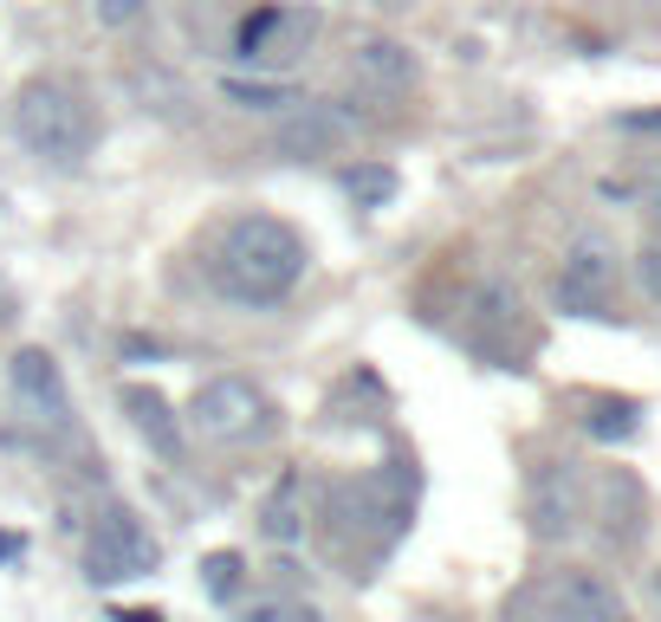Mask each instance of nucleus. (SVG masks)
Returning <instances> with one entry per match:
<instances>
[{
    "label": "nucleus",
    "instance_id": "obj_1",
    "mask_svg": "<svg viewBox=\"0 0 661 622\" xmlns=\"http://www.w3.org/2000/svg\"><path fill=\"white\" fill-rule=\"evenodd\" d=\"M305 273V240L279 215H240L215 247V286L234 305H273Z\"/></svg>",
    "mask_w": 661,
    "mask_h": 622
},
{
    "label": "nucleus",
    "instance_id": "obj_2",
    "mask_svg": "<svg viewBox=\"0 0 661 622\" xmlns=\"http://www.w3.org/2000/svg\"><path fill=\"white\" fill-rule=\"evenodd\" d=\"M13 137L27 144V156L52 162V169H72L78 156L91 149V110L72 85L59 78H33L13 105Z\"/></svg>",
    "mask_w": 661,
    "mask_h": 622
},
{
    "label": "nucleus",
    "instance_id": "obj_3",
    "mask_svg": "<svg viewBox=\"0 0 661 622\" xmlns=\"http://www.w3.org/2000/svg\"><path fill=\"white\" fill-rule=\"evenodd\" d=\"M188 428L201 441L234 447V441H254L273 428V403H266V389L247 383V376H208V383L195 389V403H188Z\"/></svg>",
    "mask_w": 661,
    "mask_h": 622
},
{
    "label": "nucleus",
    "instance_id": "obj_4",
    "mask_svg": "<svg viewBox=\"0 0 661 622\" xmlns=\"http://www.w3.org/2000/svg\"><path fill=\"white\" fill-rule=\"evenodd\" d=\"M156 571V539H149L130 506H105L85 532V577L91 584H130Z\"/></svg>",
    "mask_w": 661,
    "mask_h": 622
},
{
    "label": "nucleus",
    "instance_id": "obj_5",
    "mask_svg": "<svg viewBox=\"0 0 661 622\" xmlns=\"http://www.w3.org/2000/svg\"><path fill=\"white\" fill-rule=\"evenodd\" d=\"M318 39V13L312 7H259L240 27V59H254L259 72H286L312 52Z\"/></svg>",
    "mask_w": 661,
    "mask_h": 622
},
{
    "label": "nucleus",
    "instance_id": "obj_6",
    "mask_svg": "<svg viewBox=\"0 0 661 622\" xmlns=\"http://www.w3.org/2000/svg\"><path fill=\"white\" fill-rule=\"evenodd\" d=\"M7 383H13V403L39 435H72V396H66V376L46 351H20L7 364Z\"/></svg>",
    "mask_w": 661,
    "mask_h": 622
},
{
    "label": "nucleus",
    "instance_id": "obj_7",
    "mask_svg": "<svg viewBox=\"0 0 661 622\" xmlns=\"http://www.w3.org/2000/svg\"><path fill=\"white\" fill-rule=\"evenodd\" d=\"M525 519H532V539H545V545L571 539V532L584 525V480H578V467H571V461H551V467H539V474H532Z\"/></svg>",
    "mask_w": 661,
    "mask_h": 622
},
{
    "label": "nucleus",
    "instance_id": "obj_8",
    "mask_svg": "<svg viewBox=\"0 0 661 622\" xmlns=\"http://www.w3.org/2000/svg\"><path fill=\"white\" fill-rule=\"evenodd\" d=\"M351 144V117L325 98H298L279 124H273V149L286 156V162H318L331 149Z\"/></svg>",
    "mask_w": 661,
    "mask_h": 622
},
{
    "label": "nucleus",
    "instance_id": "obj_9",
    "mask_svg": "<svg viewBox=\"0 0 661 622\" xmlns=\"http://www.w3.org/2000/svg\"><path fill=\"white\" fill-rule=\"evenodd\" d=\"M610 286H616V254H610V240H578L571 259H564V273H558V305L564 312H578V318H603V305H610Z\"/></svg>",
    "mask_w": 661,
    "mask_h": 622
},
{
    "label": "nucleus",
    "instance_id": "obj_10",
    "mask_svg": "<svg viewBox=\"0 0 661 622\" xmlns=\"http://www.w3.org/2000/svg\"><path fill=\"white\" fill-rule=\"evenodd\" d=\"M545 610H551V622H629L623 596L603 584L596 571H558L545 584Z\"/></svg>",
    "mask_w": 661,
    "mask_h": 622
},
{
    "label": "nucleus",
    "instance_id": "obj_11",
    "mask_svg": "<svg viewBox=\"0 0 661 622\" xmlns=\"http://www.w3.org/2000/svg\"><path fill=\"white\" fill-rule=\"evenodd\" d=\"M351 78H357L364 91H376V98H403V91H415L422 66H415V52L396 46V39H357V46H351Z\"/></svg>",
    "mask_w": 661,
    "mask_h": 622
},
{
    "label": "nucleus",
    "instance_id": "obj_12",
    "mask_svg": "<svg viewBox=\"0 0 661 622\" xmlns=\"http://www.w3.org/2000/svg\"><path fill=\"white\" fill-rule=\"evenodd\" d=\"M124 408H130V428H137V435H144L149 447H156V454H162V461H176V454H182V428H176V408L162 403L156 389L130 383V389H124Z\"/></svg>",
    "mask_w": 661,
    "mask_h": 622
},
{
    "label": "nucleus",
    "instance_id": "obj_13",
    "mask_svg": "<svg viewBox=\"0 0 661 622\" xmlns=\"http://www.w3.org/2000/svg\"><path fill=\"white\" fill-rule=\"evenodd\" d=\"M259 532L273 539V545H298L305 539V480L286 474L273 493H266V506H259Z\"/></svg>",
    "mask_w": 661,
    "mask_h": 622
},
{
    "label": "nucleus",
    "instance_id": "obj_14",
    "mask_svg": "<svg viewBox=\"0 0 661 622\" xmlns=\"http://www.w3.org/2000/svg\"><path fill=\"white\" fill-rule=\"evenodd\" d=\"M584 428L596 441H629L635 428H642V403H629V396H603V403H590Z\"/></svg>",
    "mask_w": 661,
    "mask_h": 622
},
{
    "label": "nucleus",
    "instance_id": "obj_15",
    "mask_svg": "<svg viewBox=\"0 0 661 622\" xmlns=\"http://www.w3.org/2000/svg\"><path fill=\"white\" fill-rule=\"evenodd\" d=\"M240 622H318V610L293 590H259L254 603H240Z\"/></svg>",
    "mask_w": 661,
    "mask_h": 622
},
{
    "label": "nucleus",
    "instance_id": "obj_16",
    "mask_svg": "<svg viewBox=\"0 0 661 622\" xmlns=\"http://www.w3.org/2000/svg\"><path fill=\"white\" fill-rule=\"evenodd\" d=\"M220 98L240 110H293L298 91H286V85H266V78H227L220 85Z\"/></svg>",
    "mask_w": 661,
    "mask_h": 622
},
{
    "label": "nucleus",
    "instance_id": "obj_17",
    "mask_svg": "<svg viewBox=\"0 0 661 622\" xmlns=\"http://www.w3.org/2000/svg\"><path fill=\"white\" fill-rule=\"evenodd\" d=\"M344 188H351V201H357V208H383V201H396V169H383V162H357V169L344 176Z\"/></svg>",
    "mask_w": 661,
    "mask_h": 622
},
{
    "label": "nucleus",
    "instance_id": "obj_18",
    "mask_svg": "<svg viewBox=\"0 0 661 622\" xmlns=\"http://www.w3.org/2000/svg\"><path fill=\"white\" fill-rule=\"evenodd\" d=\"M240 571H247V557H240V551H208V557H201V590L227 603V596L240 590Z\"/></svg>",
    "mask_w": 661,
    "mask_h": 622
},
{
    "label": "nucleus",
    "instance_id": "obj_19",
    "mask_svg": "<svg viewBox=\"0 0 661 622\" xmlns=\"http://www.w3.org/2000/svg\"><path fill=\"white\" fill-rule=\"evenodd\" d=\"M149 13V0H91V20L110 27V33H124V27H137Z\"/></svg>",
    "mask_w": 661,
    "mask_h": 622
},
{
    "label": "nucleus",
    "instance_id": "obj_20",
    "mask_svg": "<svg viewBox=\"0 0 661 622\" xmlns=\"http://www.w3.org/2000/svg\"><path fill=\"white\" fill-rule=\"evenodd\" d=\"M635 266H642V293L661 305V247H642V259H635Z\"/></svg>",
    "mask_w": 661,
    "mask_h": 622
},
{
    "label": "nucleus",
    "instance_id": "obj_21",
    "mask_svg": "<svg viewBox=\"0 0 661 622\" xmlns=\"http://www.w3.org/2000/svg\"><path fill=\"white\" fill-rule=\"evenodd\" d=\"M629 130H649V137H661V110H642V117H623Z\"/></svg>",
    "mask_w": 661,
    "mask_h": 622
},
{
    "label": "nucleus",
    "instance_id": "obj_22",
    "mask_svg": "<svg viewBox=\"0 0 661 622\" xmlns=\"http://www.w3.org/2000/svg\"><path fill=\"white\" fill-rule=\"evenodd\" d=\"M20 551H27V545H20V532H0V557H7V564H13Z\"/></svg>",
    "mask_w": 661,
    "mask_h": 622
},
{
    "label": "nucleus",
    "instance_id": "obj_23",
    "mask_svg": "<svg viewBox=\"0 0 661 622\" xmlns=\"http://www.w3.org/2000/svg\"><path fill=\"white\" fill-rule=\"evenodd\" d=\"M110 622H162V616H156V610H117Z\"/></svg>",
    "mask_w": 661,
    "mask_h": 622
},
{
    "label": "nucleus",
    "instance_id": "obj_24",
    "mask_svg": "<svg viewBox=\"0 0 661 622\" xmlns=\"http://www.w3.org/2000/svg\"><path fill=\"white\" fill-rule=\"evenodd\" d=\"M649 215H655V234H661V188H655V208H649Z\"/></svg>",
    "mask_w": 661,
    "mask_h": 622
}]
</instances>
